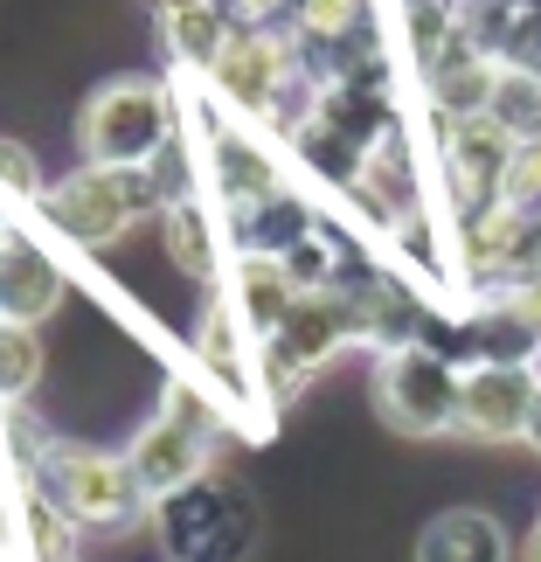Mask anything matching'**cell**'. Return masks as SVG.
<instances>
[{
  "label": "cell",
  "mask_w": 541,
  "mask_h": 562,
  "mask_svg": "<svg viewBox=\"0 0 541 562\" xmlns=\"http://www.w3.org/2000/svg\"><path fill=\"white\" fill-rule=\"evenodd\" d=\"M42 223H49L63 244L77 250H104L119 244L125 229L139 223L146 209H167L160 188H154V167H104V160H83L70 181L42 188Z\"/></svg>",
  "instance_id": "6da1fadb"
},
{
  "label": "cell",
  "mask_w": 541,
  "mask_h": 562,
  "mask_svg": "<svg viewBox=\"0 0 541 562\" xmlns=\"http://www.w3.org/2000/svg\"><path fill=\"white\" fill-rule=\"evenodd\" d=\"M167 139H174V98L154 77H112L104 91H91L77 119L83 160H104V167H146Z\"/></svg>",
  "instance_id": "7a4b0ae2"
},
{
  "label": "cell",
  "mask_w": 541,
  "mask_h": 562,
  "mask_svg": "<svg viewBox=\"0 0 541 562\" xmlns=\"http://www.w3.org/2000/svg\"><path fill=\"white\" fill-rule=\"evenodd\" d=\"M348 340H368L361 292H340V285L298 292V306L278 319V334H264V382H271V396L278 403L298 396V382H306L319 361H334Z\"/></svg>",
  "instance_id": "3957f363"
},
{
  "label": "cell",
  "mask_w": 541,
  "mask_h": 562,
  "mask_svg": "<svg viewBox=\"0 0 541 562\" xmlns=\"http://www.w3.org/2000/svg\"><path fill=\"white\" fill-rule=\"evenodd\" d=\"M459 361L430 340H403V348H382L375 361V409L388 430L403 438H438V430L459 424Z\"/></svg>",
  "instance_id": "277c9868"
},
{
  "label": "cell",
  "mask_w": 541,
  "mask_h": 562,
  "mask_svg": "<svg viewBox=\"0 0 541 562\" xmlns=\"http://www.w3.org/2000/svg\"><path fill=\"white\" fill-rule=\"evenodd\" d=\"M160 535L174 562H236L257 535V501L244 486H223V480H188L174 493H160Z\"/></svg>",
  "instance_id": "5b68a950"
},
{
  "label": "cell",
  "mask_w": 541,
  "mask_h": 562,
  "mask_svg": "<svg viewBox=\"0 0 541 562\" xmlns=\"http://www.w3.org/2000/svg\"><path fill=\"white\" fill-rule=\"evenodd\" d=\"M42 493L63 507V521H91V528H112V521H133L146 507V486L133 459H112V451H83V445H42Z\"/></svg>",
  "instance_id": "8992f818"
},
{
  "label": "cell",
  "mask_w": 541,
  "mask_h": 562,
  "mask_svg": "<svg viewBox=\"0 0 541 562\" xmlns=\"http://www.w3.org/2000/svg\"><path fill=\"white\" fill-rule=\"evenodd\" d=\"M208 430L215 417L202 409V396L194 389H167V403H160V417L139 430V445H133V472H139V486H146V501H160V493H174L188 480H202V465H208Z\"/></svg>",
  "instance_id": "52a82bcc"
},
{
  "label": "cell",
  "mask_w": 541,
  "mask_h": 562,
  "mask_svg": "<svg viewBox=\"0 0 541 562\" xmlns=\"http://www.w3.org/2000/svg\"><path fill=\"white\" fill-rule=\"evenodd\" d=\"M202 77L236 112H278V91H285V77H292V49L271 29H257V21H236Z\"/></svg>",
  "instance_id": "ba28073f"
},
{
  "label": "cell",
  "mask_w": 541,
  "mask_h": 562,
  "mask_svg": "<svg viewBox=\"0 0 541 562\" xmlns=\"http://www.w3.org/2000/svg\"><path fill=\"white\" fill-rule=\"evenodd\" d=\"M534 389H541V375L528 361H472L465 389H459V430L465 438H486V445L528 438Z\"/></svg>",
  "instance_id": "9c48e42d"
},
{
  "label": "cell",
  "mask_w": 541,
  "mask_h": 562,
  "mask_svg": "<svg viewBox=\"0 0 541 562\" xmlns=\"http://www.w3.org/2000/svg\"><path fill=\"white\" fill-rule=\"evenodd\" d=\"M514 139L493 112H465V119H444V175L459 209H480V202H500V181H507V160H514Z\"/></svg>",
  "instance_id": "30bf717a"
},
{
  "label": "cell",
  "mask_w": 541,
  "mask_h": 562,
  "mask_svg": "<svg viewBox=\"0 0 541 562\" xmlns=\"http://www.w3.org/2000/svg\"><path fill=\"white\" fill-rule=\"evenodd\" d=\"M63 299V271L56 257L29 244V236L0 229V319H21V327H35V319H49Z\"/></svg>",
  "instance_id": "8fae6325"
},
{
  "label": "cell",
  "mask_w": 541,
  "mask_h": 562,
  "mask_svg": "<svg viewBox=\"0 0 541 562\" xmlns=\"http://www.w3.org/2000/svg\"><path fill=\"white\" fill-rule=\"evenodd\" d=\"M417 562H507V528L486 507H444L417 535Z\"/></svg>",
  "instance_id": "7c38bea8"
},
{
  "label": "cell",
  "mask_w": 541,
  "mask_h": 562,
  "mask_svg": "<svg viewBox=\"0 0 541 562\" xmlns=\"http://www.w3.org/2000/svg\"><path fill=\"white\" fill-rule=\"evenodd\" d=\"M208 181H215V194H223L229 209H244V202H264V194H278V160H271L250 133L223 125V133L208 139Z\"/></svg>",
  "instance_id": "4fadbf2b"
},
{
  "label": "cell",
  "mask_w": 541,
  "mask_h": 562,
  "mask_svg": "<svg viewBox=\"0 0 541 562\" xmlns=\"http://www.w3.org/2000/svg\"><path fill=\"white\" fill-rule=\"evenodd\" d=\"M236 313H244L250 334H278V319L298 306V278L285 271V257H264V250H244L236 265Z\"/></svg>",
  "instance_id": "5bb4252c"
},
{
  "label": "cell",
  "mask_w": 541,
  "mask_h": 562,
  "mask_svg": "<svg viewBox=\"0 0 541 562\" xmlns=\"http://www.w3.org/2000/svg\"><path fill=\"white\" fill-rule=\"evenodd\" d=\"M229 8L223 0H188V8H160V42H167V56L188 63V70H208L215 49L229 42Z\"/></svg>",
  "instance_id": "9a60e30c"
},
{
  "label": "cell",
  "mask_w": 541,
  "mask_h": 562,
  "mask_svg": "<svg viewBox=\"0 0 541 562\" xmlns=\"http://www.w3.org/2000/svg\"><path fill=\"white\" fill-rule=\"evenodd\" d=\"M306 229H313L306 209H298L285 188L264 194V202H244V209H236V244H244V250H264V257H285Z\"/></svg>",
  "instance_id": "2e32d148"
},
{
  "label": "cell",
  "mask_w": 541,
  "mask_h": 562,
  "mask_svg": "<svg viewBox=\"0 0 541 562\" xmlns=\"http://www.w3.org/2000/svg\"><path fill=\"white\" fill-rule=\"evenodd\" d=\"M493 119L507 125L514 139H541V70H521V63H500L493 77Z\"/></svg>",
  "instance_id": "e0dca14e"
},
{
  "label": "cell",
  "mask_w": 541,
  "mask_h": 562,
  "mask_svg": "<svg viewBox=\"0 0 541 562\" xmlns=\"http://www.w3.org/2000/svg\"><path fill=\"white\" fill-rule=\"evenodd\" d=\"M167 250H174V265L194 271V278H215V223L202 202H167Z\"/></svg>",
  "instance_id": "ac0fdd59"
},
{
  "label": "cell",
  "mask_w": 541,
  "mask_h": 562,
  "mask_svg": "<svg viewBox=\"0 0 541 562\" xmlns=\"http://www.w3.org/2000/svg\"><path fill=\"white\" fill-rule=\"evenodd\" d=\"M35 382H42V340H35V327L0 319V403L29 396Z\"/></svg>",
  "instance_id": "d6986e66"
},
{
  "label": "cell",
  "mask_w": 541,
  "mask_h": 562,
  "mask_svg": "<svg viewBox=\"0 0 541 562\" xmlns=\"http://www.w3.org/2000/svg\"><path fill=\"white\" fill-rule=\"evenodd\" d=\"M236 319H244V313H236L229 299H215V306H208V319H202V340H194V348H202V361H208V369L223 375V382H236V375H244V348H236Z\"/></svg>",
  "instance_id": "ffe728a7"
},
{
  "label": "cell",
  "mask_w": 541,
  "mask_h": 562,
  "mask_svg": "<svg viewBox=\"0 0 541 562\" xmlns=\"http://www.w3.org/2000/svg\"><path fill=\"white\" fill-rule=\"evenodd\" d=\"M42 167H35V154L29 146H14V139H0V209L8 202H42Z\"/></svg>",
  "instance_id": "44dd1931"
},
{
  "label": "cell",
  "mask_w": 541,
  "mask_h": 562,
  "mask_svg": "<svg viewBox=\"0 0 541 562\" xmlns=\"http://www.w3.org/2000/svg\"><path fill=\"white\" fill-rule=\"evenodd\" d=\"M500 202L514 209H541V139H521L507 160V181H500Z\"/></svg>",
  "instance_id": "7402d4cb"
},
{
  "label": "cell",
  "mask_w": 541,
  "mask_h": 562,
  "mask_svg": "<svg viewBox=\"0 0 541 562\" xmlns=\"http://www.w3.org/2000/svg\"><path fill=\"white\" fill-rule=\"evenodd\" d=\"M528 445L541 451V389H534V409H528Z\"/></svg>",
  "instance_id": "603a6c76"
},
{
  "label": "cell",
  "mask_w": 541,
  "mask_h": 562,
  "mask_svg": "<svg viewBox=\"0 0 541 562\" xmlns=\"http://www.w3.org/2000/svg\"><path fill=\"white\" fill-rule=\"evenodd\" d=\"M521 562H541V521H534V535H528V549H521Z\"/></svg>",
  "instance_id": "cb8c5ba5"
},
{
  "label": "cell",
  "mask_w": 541,
  "mask_h": 562,
  "mask_svg": "<svg viewBox=\"0 0 541 562\" xmlns=\"http://www.w3.org/2000/svg\"><path fill=\"white\" fill-rule=\"evenodd\" d=\"M154 8H188V0H154Z\"/></svg>",
  "instance_id": "d4e9b609"
}]
</instances>
